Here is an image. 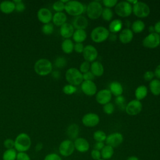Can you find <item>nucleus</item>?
<instances>
[{
	"label": "nucleus",
	"instance_id": "50",
	"mask_svg": "<svg viewBox=\"0 0 160 160\" xmlns=\"http://www.w3.org/2000/svg\"><path fill=\"white\" fill-rule=\"evenodd\" d=\"M82 78L83 81H92L94 79L95 76L91 71H88L86 73L82 74Z\"/></svg>",
	"mask_w": 160,
	"mask_h": 160
},
{
	"label": "nucleus",
	"instance_id": "7",
	"mask_svg": "<svg viewBox=\"0 0 160 160\" xmlns=\"http://www.w3.org/2000/svg\"><path fill=\"white\" fill-rule=\"evenodd\" d=\"M114 11L116 14L122 18L129 16L132 12V6L126 1H121L115 6Z\"/></svg>",
	"mask_w": 160,
	"mask_h": 160
},
{
	"label": "nucleus",
	"instance_id": "48",
	"mask_svg": "<svg viewBox=\"0 0 160 160\" xmlns=\"http://www.w3.org/2000/svg\"><path fill=\"white\" fill-rule=\"evenodd\" d=\"M44 160H62V159L58 154L49 153L44 157Z\"/></svg>",
	"mask_w": 160,
	"mask_h": 160
},
{
	"label": "nucleus",
	"instance_id": "16",
	"mask_svg": "<svg viewBox=\"0 0 160 160\" xmlns=\"http://www.w3.org/2000/svg\"><path fill=\"white\" fill-rule=\"evenodd\" d=\"M83 93L88 96H92L97 93V86L93 81H83L81 84Z\"/></svg>",
	"mask_w": 160,
	"mask_h": 160
},
{
	"label": "nucleus",
	"instance_id": "22",
	"mask_svg": "<svg viewBox=\"0 0 160 160\" xmlns=\"http://www.w3.org/2000/svg\"><path fill=\"white\" fill-rule=\"evenodd\" d=\"M90 71L94 76L100 77L102 76L104 72V68L102 64L98 61H95L91 64Z\"/></svg>",
	"mask_w": 160,
	"mask_h": 160
},
{
	"label": "nucleus",
	"instance_id": "26",
	"mask_svg": "<svg viewBox=\"0 0 160 160\" xmlns=\"http://www.w3.org/2000/svg\"><path fill=\"white\" fill-rule=\"evenodd\" d=\"M66 133L68 136L71 139H76L78 138V136L79 133V126L75 123L71 124L70 125L68 126L67 130H66Z\"/></svg>",
	"mask_w": 160,
	"mask_h": 160
},
{
	"label": "nucleus",
	"instance_id": "13",
	"mask_svg": "<svg viewBox=\"0 0 160 160\" xmlns=\"http://www.w3.org/2000/svg\"><path fill=\"white\" fill-rule=\"evenodd\" d=\"M100 121L99 116L93 112H89L84 114L82 118V124L89 128H92L97 126Z\"/></svg>",
	"mask_w": 160,
	"mask_h": 160
},
{
	"label": "nucleus",
	"instance_id": "51",
	"mask_svg": "<svg viewBox=\"0 0 160 160\" xmlns=\"http://www.w3.org/2000/svg\"><path fill=\"white\" fill-rule=\"evenodd\" d=\"M84 46L82 43H76L74 45V51L78 53H82Z\"/></svg>",
	"mask_w": 160,
	"mask_h": 160
},
{
	"label": "nucleus",
	"instance_id": "31",
	"mask_svg": "<svg viewBox=\"0 0 160 160\" xmlns=\"http://www.w3.org/2000/svg\"><path fill=\"white\" fill-rule=\"evenodd\" d=\"M149 89L151 92L154 96L160 94V80L154 79L149 82Z\"/></svg>",
	"mask_w": 160,
	"mask_h": 160
},
{
	"label": "nucleus",
	"instance_id": "61",
	"mask_svg": "<svg viewBox=\"0 0 160 160\" xmlns=\"http://www.w3.org/2000/svg\"><path fill=\"white\" fill-rule=\"evenodd\" d=\"M99 160H104V159H99Z\"/></svg>",
	"mask_w": 160,
	"mask_h": 160
},
{
	"label": "nucleus",
	"instance_id": "34",
	"mask_svg": "<svg viewBox=\"0 0 160 160\" xmlns=\"http://www.w3.org/2000/svg\"><path fill=\"white\" fill-rule=\"evenodd\" d=\"M17 153L14 148L6 149L2 154V160H16Z\"/></svg>",
	"mask_w": 160,
	"mask_h": 160
},
{
	"label": "nucleus",
	"instance_id": "40",
	"mask_svg": "<svg viewBox=\"0 0 160 160\" xmlns=\"http://www.w3.org/2000/svg\"><path fill=\"white\" fill-rule=\"evenodd\" d=\"M66 64H67V61L66 58L62 56L58 57L54 61L55 66L58 68H62L66 66Z\"/></svg>",
	"mask_w": 160,
	"mask_h": 160
},
{
	"label": "nucleus",
	"instance_id": "60",
	"mask_svg": "<svg viewBox=\"0 0 160 160\" xmlns=\"http://www.w3.org/2000/svg\"><path fill=\"white\" fill-rule=\"evenodd\" d=\"M149 31L150 33L154 32V26H150L149 27Z\"/></svg>",
	"mask_w": 160,
	"mask_h": 160
},
{
	"label": "nucleus",
	"instance_id": "53",
	"mask_svg": "<svg viewBox=\"0 0 160 160\" xmlns=\"http://www.w3.org/2000/svg\"><path fill=\"white\" fill-rule=\"evenodd\" d=\"M104 146V144L103 142H96L94 144V149L96 150H101Z\"/></svg>",
	"mask_w": 160,
	"mask_h": 160
},
{
	"label": "nucleus",
	"instance_id": "32",
	"mask_svg": "<svg viewBox=\"0 0 160 160\" xmlns=\"http://www.w3.org/2000/svg\"><path fill=\"white\" fill-rule=\"evenodd\" d=\"M145 28V24L142 20H136L131 26V31L134 33H140L144 31Z\"/></svg>",
	"mask_w": 160,
	"mask_h": 160
},
{
	"label": "nucleus",
	"instance_id": "29",
	"mask_svg": "<svg viewBox=\"0 0 160 160\" xmlns=\"http://www.w3.org/2000/svg\"><path fill=\"white\" fill-rule=\"evenodd\" d=\"M136 99L141 101L144 99L148 95V88L144 85H140L135 90L134 92Z\"/></svg>",
	"mask_w": 160,
	"mask_h": 160
},
{
	"label": "nucleus",
	"instance_id": "3",
	"mask_svg": "<svg viewBox=\"0 0 160 160\" xmlns=\"http://www.w3.org/2000/svg\"><path fill=\"white\" fill-rule=\"evenodd\" d=\"M65 78L69 84L74 86L81 84L83 81L82 74L76 68H69L66 71Z\"/></svg>",
	"mask_w": 160,
	"mask_h": 160
},
{
	"label": "nucleus",
	"instance_id": "58",
	"mask_svg": "<svg viewBox=\"0 0 160 160\" xmlns=\"http://www.w3.org/2000/svg\"><path fill=\"white\" fill-rule=\"evenodd\" d=\"M109 38L111 41H116V38H117V36H116V34H114V33H111V34H109Z\"/></svg>",
	"mask_w": 160,
	"mask_h": 160
},
{
	"label": "nucleus",
	"instance_id": "56",
	"mask_svg": "<svg viewBox=\"0 0 160 160\" xmlns=\"http://www.w3.org/2000/svg\"><path fill=\"white\" fill-rule=\"evenodd\" d=\"M52 76L54 79H58L61 76V73L59 71H54L52 72Z\"/></svg>",
	"mask_w": 160,
	"mask_h": 160
},
{
	"label": "nucleus",
	"instance_id": "45",
	"mask_svg": "<svg viewBox=\"0 0 160 160\" xmlns=\"http://www.w3.org/2000/svg\"><path fill=\"white\" fill-rule=\"evenodd\" d=\"M3 145L6 149H13L14 148V140L10 138H8L4 141Z\"/></svg>",
	"mask_w": 160,
	"mask_h": 160
},
{
	"label": "nucleus",
	"instance_id": "47",
	"mask_svg": "<svg viewBox=\"0 0 160 160\" xmlns=\"http://www.w3.org/2000/svg\"><path fill=\"white\" fill-rule=\"evenodd\" d=\"M16 160H31V158L26 152H18Z\"/></svg>",
	"mask_w": 160,
	"mask_h": 160
},
{
	"label": "nucleus",
	"instance_id": "8",
	"mask_svg": "<svg viewBox=\"0 0 160 160\" xmlns=\"http://www.w3.org/2000/svg\"><path fill=\"white\" fill-rule=\"evenodd\" d=\"M132 12L138 18H144L149 15L150 8L146 3L138 1L136 4L132 5Z\"/></svg>",
	"mask_w": 160,
	"mask_h": 160
},
{
	"label": "nucleus",
	"instance_id": "14",
	"mask_svg": "<svg viewBox=\"0 0 160 160\" xmlns=\"http://www.w3.org/2000/svg\"><path fill=\"white\" fill-rule=\"evenodd\" d=\"M123 142V136L120 132H113L109 134L106 139L107 145L112 148L119 146Z\"/></svg>",
	"mask_w": 160,
	"mask_h": 160
},
{
	"label": "nucleus",
	"instance_id": "4",
	"mask_svg": "<svg viewBox=\"0 0 160 160\" xmlns=\"http://www.w3.org/2000/svg\"><path fill=\"white\" fill-rule=\"evenodd\" d=\"M109 30L103 26H98L94 28L90 34L91 40L96 43H101L105 41L109 36Z\"/></svg>",
	"mask_w": 160,
	"mask_h": 160
},
{
	"label": "nucleus",
	"instance_id": "1",
	"mask_svg": "<svg viewBox=\"0 0 160 160\" xmlns=\"http://www.w3.org/2000/svg\"><path fill=\"white\" fill-rule=\"evenodd\" d=\"M31 146V138L25 132L19 134L14 140V149L18 152H26L30 149Z\"/></svg>",
	"mask_w": 160,
	"mask_h": 160
},
{
	"label": "nucleus",
	"instance_id": "11",
	"mask_svg": "<svg viewBox=\"0 0 160 160\" xmlns=\"http://www.w3.org/2000/svg\"><path fill=\"white\" fill-rule=\"evenodd\" d=\"M74 142L70 139L62 141L59 146V152L62 156L68 157L71 156L74 151Z\"/></svg>",
	"mask_w": 160,
	"mask_h": 160
},
{
	"label": "nucleus",
	"instance_id": "19",
	"mask_svg": "<svg viewBox=\"0 0 160 160\" xmlns=\"http://www.w3.org/2000/svg\"><path fill=\"white\" fill-rule=\"evenodd\" d=\"M72 25L76 29L84 30L88 26V21L86 17L82 15L78 16L74 18Z\"/></svg>",
	"mask_w": 160,
	"mask_h": 160
},
{
	"label": "nucleus",
	"instance_id": "5",
	"mask_svg": "<svg viewBox=\"0 0 160 160\" xmlns=\"http://www.w3.org/2000/svg\"><path fill=\"white\" fill-rule=\"evenodd\" d=\"M64 10L69 15L76 17L84 12V6L78 1H69L65 4Z\"/></svg>",
	"mask_w": 160,
	"mask_h": 160
},
{
	"label": "nucleus",
	"instance_id": "10",
	"mask_svg": "<svg viewBox=\"0 0 160 160\" xmlns=\"http://www.w3.org/2000/svg\"><path fill=\"white\" fill-rule=\"evenodd\" d=\"M142 109V104L141 101L133 99L129 101L125 107L126 112L129 116H136L141 112Z\"/></svg>",
	"mask_w": 160,
	"mask_h": 160
},
{
	"label": "nucleus",
	"instance_id": "55",
	"mask_svg": "<svg viewBox=\"0 0 160 160\" xmlns=\"http://www.w3.org/2000/svg\"><path fill=\"white\" fill-rule=\"evenodd\" d=\"M154 32L159 34H160V21H158L155 23L154 25Z\"/></svg>",
	"mask_w": 160,
	"mask_h": 160
},
{
	"label": "nucleus",
	"instance_id": "62",
	"mask_svg": "<svg viewBox=\"0 0 160 160\" xmlns=\"http://www.w3.org/2000/svg\"><path fill=\"white\" fill-rule=\"evenodd\" d=\"M159 46H160V44H159Z\"/></svg>",
	"mask_w": 160,
	"mask_h": 160
},
{
	"label": "nucleus",
	"instance_id": "6",
	"mask_svg": "<svg viewBox=\"0 0 160 160\" xmlns=\"http://www.w3.org/2000/svg\"><path fill=\"white\" fill-rule=\"evenodd\" d=\"M102 9V6L100 2L96 1H91L88 4L86 8L88 17L92 20L98 19L101 16Z\"/></svg>",
	"mask_w": 160,
	"mask_h": 160
},
{
	"label": "nucleus",
	"instance_id": "9",
	"mask_svg": "<svg viewBox=\"0 0 160 160\" xmlns=\"http://www.w3.org/2000/svg\"><path fill=\"white\" fill-rule=\"evenodd\" d=\"M160 44V35L156 33H149L142 40V45L145 48L154 49Z\"/></svg>",
	"mask_w": 160,
	"mask_h": 160
},
{
	"label": "nucleus",
	"instance_id": "49",
	"mask_svg": "<svg viewBox=\"0 0 160 160\" xmlns=\"http://www.w3.org/2000/svg\"><path fill=\"white\" fill-rule=\"evenodd\" d=\"M154 77V72L152 71H147L144 72L143 75V78L146 81H151L153 79Z\"/></svg>",
	"mask_w": 160,
	"mask_h": 160
},
{
	"label": "nucleus",
	"instance_id": "43",
	"mask_svg": "<svg viewBox=\"0 0 160 160\" xmlns=\"http://www.w3.org/2000/svg\"><path fill=\"white\" fill-rule=\"evenodd\" d=\"M125 102H126V99H125L124 97L122 95L117 96L115 99V103L118 106V107L121 109H123V107L125 109V107L126 105V104H125Z\"/></svg>",
	"mask_w": 160,
	"mask_h": 160
},
{
	"label": "nucleus",
	"instance_id": "59",
	"mask_svg": "<svg viewBox=\"0 0 160 160\" xmlns=\"http://www.w3.org/2000/svg\"><path fill=\"white\" fill-rule=\"evenodd\" d=\"M126 160H139V159H138V157L132 156H130V157H129Z\"/></svg>",
	"mask_w": 160,
	"mask_h": 160
},
{
	"label": "nucleus",
	"instance_id": "27",
	"mask_svg": "<svg viewBox=\"0 0 160 160\" xmlns=\"http://www.w3.org/2000/svg\"><path fill=\"white\" fill-rule=\"evenodd\" d=\"M122 28V22L121 19H116L111 21L109 24V31L111 33L116 34L120 32Z\"/></svg>",
	"mask_w": 160,
	"mask_h": 160
},
{
	"label": "nucleus",
	"instance_id": "30",
	"mask_svg": "<svg viewBox=\"0 0 160 160\" xmlns=\"http://www.w3.org/2000/svg\"><path fill=\"white\" fill-rule=\"evenodd\" d=\"M74 43L70 39H65L61 43V49L66 54H70L74 51Z\"/></svg>",
	"mask_w": 160,
	"mask_h": 160
},
{
	"label": "nucleus",
	"instance_id": "33",
	"mask_svg": "<svg viewBox=\"0 0 160 160\" xmlns=\"http://www.w3.org/2000/svg\"><path fill=\"white\" fill-rule=\"evenodd\" d=\"M113 154H114V149L110 146L106 145L101 149V157L104 160L109 159L110 158H111Z\"/></svg>",
	"mask_w": 160,
	"mask_h": 160
},
{
	"label": "nucleus",
	"instance_id": "28",
	"mask_svg": "<svg viewBox=\"0 0 160 160\" xmlns=\"http://www.w3.org/2000/svg\"><path fill=\"white\" fill-rule=\"evenodd\" d=\"M87 38V34L85 30L76 29L72 35V39L76 43H82Z\"/></svg>",
	"mask_w": 160,
	"mask_h": 160
},
{
	"label": "nucleus",
	"instance_id": "21",
	"mask_svg": "<svg viewBox=\"0 0 160 160\" xmlns=\"http://www.w3.org/2000/svg\"><path fill=\"white\" fill-rule=\"evenodd\" d=\"M60 34L65 39H69L72 36L74 32V28L70 23L66 22L60 27Z\"/></svg>",
	"mask_w": 160,
	"mask_h": 160
},
{
	"label": "nucleus",
	"instance_id": "25",
	"mask_svg": "<svg viewBox=\"0 0 160 160\" xmlns=\"http://www.w3.org/2000/svg\"><path fill=\"white\" fill-rule=\"evenodd\" d=\"M112 95L116 97L122 95L123 92V87L122 84L118 81H113L109 85V89Z\"/></svg>",
	"mask_w": 160,
	"mask_h": 160
},
{
	"label": "nucleus",
	"instance_id": "52",
	"mask_svg": "<svg viewBox=\"0 0 160 160\" xmlns=\"http://www.w3.org/2000/svg\"><path fill=\"white\" fill-rule=\"evenodd\" d=\"M91 157L92 158V159H95V160H99L101 159V152L96 149L92 150V151L91 152Z\"/></svg>",
	"mask_w": 160,
	"mask_h": 160
},
{
	"label": "nucleus",
	"instance_id": "42",
	"mask_svg": "<svg viewBox=\"0 0 160 160\" xmlns=\"http://www.w3.org/2000/svg\"><path fill=\"white\" fill-rule=\"evenodd\" d=\"M15 4V11L18 12H22L24 11L26 7L24 2L21 0L12 1Z\"/></svg>",
	"mask_w": 160,
	"mask_h": 160
},
{
	"label": "nucleus",
	"instance_id": "23",
	"mask_svg": "<svg viewBox=\"0 0 160 160\" xmlns=\"http://www.w3.org/2000/svg\"><path fill=\"white\" fill-rule=\"evenodd\" d=\"M15 10V4L11 1H4L0 3V11L4 14H10Z\"/></svg>",
	"mask_w": 160,
	"mask_h": 160
},
{
	"label": "nucleus",
	"instance_id": "15",
	"mask_svg": "<svg viewBox=\"0 0 160 160\" xmlns=\"http://www.w3.org/2000/svg\"><path fill=\"white\" fill-rule=\"evenodd\" d=\"M111 99L112 94L108 89H101L96 94V100L98 103L101 105L110 102Z\"/></svg>",
	"mask_w": 160,
	"mask_h": 160
},
{
	"label": "nucleus",
	"instance_id": "35",
	"mask_svg": "<svg viewBox=\"0 0 160 160\" xmlns=\"http://www.w3.org/2000/svg\"><path fill=\"white\" fill-rule=\"evenodd\" d=\"M113 16H114V13L111 9L105 8L102 9L101 17L104 21H110L112 19Z\"/></svg>",
	"mask_w": 160,
	"mask_h": 160
},
{
	"label": "nucleus",
	"instance_id": "37",
	"mask_svg": "<svg viewBox=\"0 0 160 160\" xmlns=\"http://www.w3.org/2000/svg\"><path fill=\"white\" fill-rule=\"evenodd\" d=\"M77 91V88L76 86L68 84H66L65 86H64V87L62 88V92L67 95H71L73 94L74 93H75Z\"/></svg>",
	"mask_w": 160,
	"mask_h": 160
},
{
	"label": "nucleus",
	"instance_id": "39",
	"mask_svg": "<svg viewBox=\"0 0 160 160\" xmlns=\"http://www.w3.org/2000/svg\"><path fill=\"white\" fill-rule=\"evenodd\" d=\"M52 9L56 12H62L65 9V4H64L61 1H56L52 4Z\"/></svg>",
	"mask_w": 160,
	"mask_h": 160
},
{
	"label": "nucleus",
	"instance_id": "2",
	"mask_svg": "<svg viewBox=\"0 0 160 160\" xmlns=\"http://www.w3.org/2000/svg\"><path fill=\"white\" fill-rule=\"evenodd\" d=\"M35 72L41 76L49 74L52 70V64L48 59L41 58L36 61L34 65Z\"/></svg>",
	"mask_w": 160,
	"mask_h": 160
},
{
	"label": "nucleus",
	"instance_id": "20",
	"mask_svg": "<svg viewBox=\"0 0 160 160\" xmlns=\"http://www.w3.org/2000/svg\"><path fill=\"white\" fill-rule=\"evenodd\" d=\"M133 32L131 29L125 28L120 31L119 34V39L122 44H128L133 39Z\"/></svg>",
	"mask_w": 160,
	"mask_h": 160
},
{
	"label": "nucleus",
	"instance_id": "24",
	"mask_svg": "<svg viewBox=\"0 0 160 160\" xmlns=\"http://www.w3.org/2000/svg\"><path fill=\"white\" fill-rule=\"evenodd\" d=\"M67 20V16L65 13L63 12H56L54 15H52V22L56 26H61L64 23H66Z\"/></svg>",
	"mask_w": 160,
	"mask_h": 160
},
{
	"label": "nucleus",
	"instance_id": "46",
	"mask_svg": "<svg viewBox=\"0 0 160 160\" xmlns=\"http://www.w3.org/2000/svg\"><path fill=\"white\" fill-rule=\"evenodd\" d=\"M117 0H103L102 1V4L103 5L107 8H111L113 7H115V6L118 3Z\"/></svg>",
	"mask_w": 160,
	"mask_h": 160
},
{
	"label": "nucleus",
	"instance_id": "54",
	"mask_svg": "<svg viewBox=\"0 0 160 160\" xmlns=\"http://www.w3.org/2000/svg\"><path fill=\"white\" fill-rule=\"evenodd\" d=\"M154 74V76H156L158 78V79H160V64L156 66Z\"/></svg>",
	"mask_w": 160,
	"mask_h": 160
},
{
	"label": "nucleus",
	"instance_id": "38",
	"mask_svg": "<svg viewBox=\"0 0 160 160\" xmlns=\"http://www.w3.org/2000/svg\"><path fill=\"white\" fill-rule=\"evenodd\" d=\"M41 31H42V32L44 34L50 35L54 31V26L51 22L48 23V24H45L42 26Z\"/></svg>",
	"mask_w": 160,
	"mask_h": 160
},
{
	"label": "nucleus",
	"instance_id": "12",
	"mask_svg": "<svg viewBox=\"0 0 160 160\" xmlns=\"http://www.w3.org/2000/svg\"><path fill=\"white\" fill-rule=\"evenodd\" d=\"M98 56V52L94 46L90 44L84 46L82 52V56L86 61L92 62L97 59Z\"/></svg>",
	"mask_w": 160,
	"mask_h": 160
},
{
	"label": "nucleus",
	"instance_id": "44",
	"mask_svg": "<svg viewBox=\"0 0 160 160\" xmlns=\"http://www.w3.org/2000/svg\"><path fill=\"white\" fill-rule=\"evenodd\" d=\"M90 67H91V64L90 62L84 61V62H82L80 66H79V71L82 74L86 73L88 71H89L90 70Z\"/></svg>",
	"mask_w": 160,
	"mask_h": 160
},
{
	"label": "nucleus",
	"instance_id": "41",
	"mask_svg": "<svg viewBox=\"0 0 160 160\" xmlns=\"http://www.w3.org/2000/svg\"><path fill=\"white\" fill-rule=\"evenodd\" d=\"M102 109H103V111L104 112V113H106V114L110 115L114 112L115 107L112 103L108 102V103L103 105Z\"/></svg>",
	"mask_w": 160,
	"mask_h": 160
},
{
	"label": "nucleus",
	"instance_id": "36",
	"mask_svg": "<svg viewBox=\"0 0 160 160\" xmlns=\"http://www.w3.org/2000/svg\"><path fill=\"white\" fill-rule=\"evenodd\" d=\"M106 133L101 130H98L93 134V138L96 142H103L106 141Z\"/></svg>",
	"mask_w": 160,
	"mask_h": 160
},
{
	"label": "nucleus",
	"instance_id": "17",
	"mask_svg": "<svg viewBox=\"0 0 160 160\" xmlns=\"http://www.w3.org/2000/svg\"><path fill=\"white\" fill-rule=\"evenodd\" d=\"M37 17L38 20L44 24L49 23L52 19V14L51 11L45 8L39 9L37 12Z\"/></svg>",
	"mask_w": 160,
	"mask_h": 160
},
{
	"label": "nucleus",
	"instance_id": "18",
	"mask_svg": "<svg viewBox=\"0 0 160 160\" xmlns=\"http://www.w3.org/2000/svg\"><path fill=\"white\" fill-rule=\"evenodd\" d=\"M74 145L75 149L80 152H85L89 149V142L83 138H78L74 140Z\"/></svg>",
	"mask_w": 160,
	"mask_h": 160
},
{
	"label": "nucleus",
	"instance_id": "57",
	"mask_svg": "<svg viewBox=\"0 0 160 160\" xmlns=\"http://www.w3.org/2000/svg\"><path fill=\"white\" fill-rule=\"evenodd\" d=\"M42 147H43L42 143V142H38V143L36 145V147H35V150H36V151H37V152L40 151L42 149Z\"/></svg>",
	"mask_w": 160,
	"mask_h": 160
}]
</instances>
